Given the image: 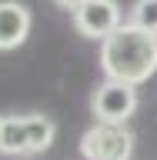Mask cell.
<instances>
[{
    "instance_id": "obj_7",
    "label": "cell",
    "mask_w": 157,
    "mask_h": 160,
    "mask_svg": "<svg viewBox=\"0 0 157 160\" xmlns=\"http://www.w3.org/2000/svg\"><path fill=\"white\" fill-rule=\"evenodd\" d=\"M0 153H27L24 117H3L0 113Z\"/></svg>"
},
{
    "instance_id": "obj_8",
    "label": "cell",
    "mask_w": 157,
    "mask_h": 160,
    "mask_svg": "<svg viewBox=\"0 0 157 160\" xmlns=\"http://www.w3.org/2000/svg\"><path fill=\"white\" fill-rule=\"evenodd\" d=\"M134 27L147 30V33H157V0H137L134 10H130V20Z\"/></svg>"
},
{
    "instance_id": "obj_2",
    "label": "cell",
    "mask_w": 157,
    "mask_h": 160,
    "mask_svg": "<svg viewBox=\"0 0 157 160\" xmlns=\"http://www.w3.org/2000/svg\"><path fill=\"white\" fill-rule=\"evenodd\" d=\"M134 150V133L124 123H94L80 137L84 160H127Z\"/></svg>"
},
{
    "instance_id": "obj_3",
    "label": "cell",
    "mask_w": 157,
    "mask_h": 160,
    "mask_svg": "<svg viewBox=\"0 0 157 160\" xmlns=\"http://www.w3.org/2000/svg\"><path fill=\"white\" fill-rule=\"evenodd\" d=\"M90 110L97 123H124V120L137 110V90L130 83H117V80H104L94 97H90Z\"/></svg>"
},
{
    "instance_id": "obj_5",
    "label": "cell",
    "mask_w": 157,
    "mask_h": 160,
    "mask_svg": "<svg viewBox=\"0 0 157 160\" xmlns=\"http://www.w3.org/2000/svg\"><path fill=\"white\" fill-rule=\"evenodd\" d=\"M30 33V10L17 0H0V50L20 47Z\"/></svg>"
},
{
    "instance_id": "obj_10",
    "label": "cell",
    "mask_w": 157,
    "mask_h": 160,
    "mask_svg": "<svg viewBox=\"0 0 157 160\" xmlns=\"http://www.w3.org/2000/svg\"><path fill=\"white\" fill-rule=\"evenodd\" d=\"M154 37H157V33H154Z\"/></svg>"
},
{
    "instance_id": "obj_9",
    "label": "cell",
    "mask_w": 157,
    "mask_h": 160,
    "mask_svg": "<svg viewBox=\"0 0 157 160\" xmlns=\"http://www.w3.org/2000/svg\"><path fill=\"white\" fill-rule=\"evenodd\" d=\"M54 3H57L60 10H70V13H77V10L87 3V0H54Z\"/></svg>"
},
{
    "instance_id": "obj_6",
    "label": "cell",
    "mask_w": 157,
    "mask_h": 160,
    "mask_svg": "<svg viewBox=\"0 0 157 160\" xmlns=\"http://www.w3.org/2000/svg\"><path fill=\"white\" fill-rule=\"evenodd\" d=\"M24 127H27V153H40V150H47L54 143V120L47 113H27L24 117Z\"/></svg>"
},
{
    "instance_id": "obj_4",
    "label": "cell",
    "mask_w": 157,
    "mask_h": 160,
    "mask_svg": "<svg viewBox=\"0 0 157 160\" xmlns=\"http://www.w3.org/2000/svg\"><path fill=\"white\" fill-rule=\"evenodd\" d=\"M74 27L80 30V37L87 40H104L120 27V7L117 0H87L84 7L74 13Z\"/></svg>"
},
{
    "instance_id": "obj_1",
    "label": "cell",
    "mask_w": 157,
    "mask_h": 160,
    "mask_svg": "<svg viewBox=\"0 0 157 160\" xmlns=\"http://www.w3.org/2000/svg\"><path fill=\"white\" fill-rule=\"evenodd\" d=\"M100 70L107 80L137 87L157 73V37L134 23H120L100 43Z\"/></svg>"
}]
</instances>
